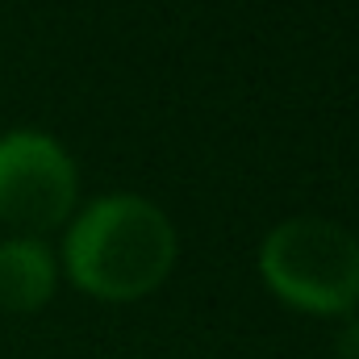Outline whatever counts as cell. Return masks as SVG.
Listing matches in <instances>:
<instances>
[{"instance_id":"cell-3","label":"cell","mask_w":359,"mask_h":359,"mask_svg":"<svg viewBox=\"0 0 359 359\" xmlns=\"http://www.w3.org/2000/svg\"><path fill=\"white\" fill-rule=\"evenodd\" d=\"M76 205V168L67 151L34 130L0 138V222L29 234L55 230Z\"/></svg>"},{"instance_id":"cell-2","label":"cell","mask_w":359,"mask_h":359,"mask_svg":"<svg viewBox=\"0 0 359 359\" xmlns=\"http://www.w3.org/2000/svg\"><path fill=\"white\" fill-rule=\"evenodd\" d=\"M271 292L309 313H347L359 301V238L326 217H292L264 238Z\"/></svg>"},{"instance_id":"cell-1","label":"cell","mask_w":359,"mask_h":359,"mask_svg":"<svg viewBox=\"0 0 359 359\" xmlns=\"http://www.w3.org/2000/svg\"><path fill=\"white\" fill-rule=\"evenodd\" d=\"M176 264L172 222L142 196H100L67 234V271L104 301H134Z\"/></svg>"},{"instance_id":"cell-4","label":"cell","mask_w":359,"mask_h":359,"mask_svg":"<svg viewBox=\"0 0 359 359\" xmlns=\"http://www.w3.org/2000/svg\"><path fill=\"white\" fill-rule=\"evenodd\" d=\"M55 292V259L34 238L0 243V309L29 313Z\"/></svg>"},{"instance_id":"cell-5","label":"cell","mask_w":359,"mask_h":359,"mask_svg":"<svg viewBox=\"0 0 359 359\" xmlns=\"http://www.w3.org/2000/svg\"><path fill=\"white\" fill-rule=\"evenodd\" d=\"M339 359H359V318L355 322H347V330L339 334Z\"/></svg>"}]
</instances>
